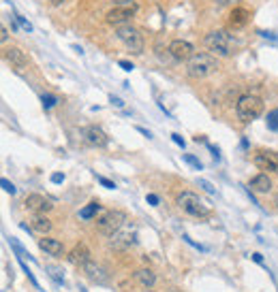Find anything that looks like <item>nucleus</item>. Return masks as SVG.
<instances>
[{
	"instance_id": "obj_1",
	"label": "nucleus",
	"mask_w": 278,
	"mask_h": 292,
	"mask_svg": "<svg viewBox=\"0 0 278 292\" xmlns=\"http://www.w3.org/2000/svg\"><path fill=\"white\" fill-rule=\"evenodd\" d=\"M216 68H218V62L210 53H195V56L186 62V73H189V77H192V79L208 77V75L216 73Z\"/></svg>"
},
{
	"instance_id": "obj_2",
	"label": "nucleus",
	"mask_w": 278,
	"mask_h": 292,
	"mask_svg": "<svg viewBox=\"0 0 278 292\" xmlns=\"http://www.w3.org/2000/svg\"><path fill=\"white\" fill-rule=\"evenodd\" d=\"M235 113L244 124L257 120V117L263 113V100L255 94H244L240 96L238 102H235Z\"/></svg>"
},
{
	"instance_id": "obj_3",
	"label": "nucleus",
	"mask_w": 278,
	"mask_h": 292,
	"mask_svg": "<svg viewBox=\"0 0 278 292\" xmlns=\"http://www.w3.org/2000/svg\"><path fill=\"white\" fill-rule=\"evenodd\" d=\"M178 207L192 218H208L210 215V205L197 196L195 192H182L178 196Z\"/></svg>"
},
{
	"instance_id": "obj_4",
	"label": "nucleus",
	"mask_w": 278,
	"mask_h": 292,
	"mask_svg": "<svg viewBox=\"0 0 278 292\" xmlns=\"http://www.w3.org/2000/svg\"><path fill=\"white\" fill-rule=\"evenodd\" d=\"M203 43H206V47L214 53V56L229 58L231 51H233V41L225 30H214V32H210V34H206Z\"/></svg>"
},
{
	"instance_id": "obj_5",
	"label": "nucleus",
	"mask_w": 278,
	"mask_h": 292,
	"mask_svg": "<svg viewBox=\"0 0 278 292\" xmlns=\"http://www.w3.org/2000/svg\"><path fill=\"white\" fill-rule=\"evenodd\" d=\"M126 222V213L120 211V209H107V211H101V215L96 218V228L103 235H114L116 230H120Z\"/></svg>"
},
{
	"instance_id": "obj_6",
	"label": "nucleus",
	"mask_w": 278,
	"mask_h": 292,
	"mask_svg": "<svg viewBox=\"0 0 278 292\" xmlns=\"http://www.w3.org/2000/svg\"><path fill=\"white\" fill-rule=\"evenodd\" d=\"M116 36H118V41H120V43H124V47L133 53V56H139V53H143V36L139 34V30L133 28L131 24L118 26Z\"/></svg>"
},
{
	"instance_id": "obj_7",
	"label": "nucleus",
	"mask_w": 278,
	"mask_h": 292,
	"mask_svg": "<svg viewBox=\"0 0 278 292\" xmlns=\"http://www.w3.org/2000/svg\"><path fill=\"white\" fill-rule=\"evenodd\" d=\"M253 162H255L257 169L267 171V173H276V175H278V151L259 149V151H257V154L253 156Z\"/></svg>"
},
{
	"instance_id": "obj_8",
	"label": "nucleus",
	"mask_w": 278,
	"mask_h": 292,
	"mask_svg": "<svg viewBox=\"0 0 278 292\" xmlns=\"http://www.w3.org/2000/svg\"><path fill=\"white\" fill-rule=\"evenodd\" d=\"M135 241L137 232L133 228H124V226L116 230L114 235H109V247H114V250H128L131 245H135Z\"/></svg>"
},
{
	"instance_id": "obj_9",
	"label": "nucleus",
	"mask_w": 278,
	"mask_h": 292,
	"mask_svg": "<svg viewBox=\"0 0 278 292\" xmlns=\"http://www.w3.org/2000/svg\"><path fill=\"white\" fill-rule=\"evenodd\" d=\"M169 53L174 60L178 62H189L192 56H195V47L191 45L189 41H182V39H175L169 43Z\"/></svg>"
},
{
	"instance_id": "obj_10",
	"label": "nucleus",
	"mask_w": 278,
	"mask_h": 292,
	"mask_svg": "<svg viewBox=\"0 0 278 292\" xmlns=\"http://www.w3.org/2000/svg\"><path fill=\"white\" fill-rule=\"evenodd\" d=\"M135 15V7H116L111 9L109 13L105 15L107 24H114V26H124L131 21V17Z\"/></svg>"
},
{
	"instance_id": "obj_11",
	"label": "nucleus",
	"mask_w": 278,
	"mask_h": 292,
	"mask_svg": "<svg viewBox=\"0 0 278 292\" xmlns=\"http://www.w3.org/2000/svg\"><path fill=\"white\" fill-rule=\"evenodd\" d=\"M26 209L32 213H47V211H52L53 209V205L50 198H45V196H41V194H30V196H26Z\"/></svg>"
},
{
	"instance_id": "obj_12",
	"label": "nucleus",
	"mask_w": 278,
	"mask_h": 292,
	"mask_svg": "<svg viewBox=\"0 0 278 292\" xmlns=\"http://www.w3.org/2000/svg\"><path fill=\"white\" fill-rule=\"evenodd\" d=\"M82 269H84V275L90 279V282L101 284V286L109 282V273H107L105 269L101 267V264H96V262H92V260H90V262H86Z\"/></svg>"
},
{
	"instance_id": "obj_13",
	"label": "nucleus",
	"mask_w": 278,
	"mask_h": 292,
	"mask_svg": "<svg viewBox=\"0 0 278 292\" xmlns=\"http://www.w3.org/2000/svg\"><path fill=\"white\" fill-rule=\"evenodd\" d=\"M84 139L90 145H94V147H105V145L109 143V139H107V134L103 132V128H99V126H88V128H86Z\"/></svg>"
},
{
	"instance_id": "obj_14",
	"label": "nucleus",
	"mask_w": 278,
	"mask_h": 292,
	"mask_svg": "<svg viewBox=\"0 0 278 292\" xmlns=\"http://www.w3.org/2000/svg\"><path fill=\"white\" fill-rule=\"evenodd\" d=\"M69 262L75 264V267H84L86 262H90V250L84 245V243L75 245L73 250L69 252Z\"/></svg>"
},
{
	"instance_id": "obj_15",
	"label": "nucleus",
	"mask_w": 278,
	"mask_h": 292,
	"mask_svg": "<svg viewBox=\"0 0 278 292\" xmlns=\"http://www.w3.org/2000/svg\"><path fill=\"white\" fill-rule=\"evenodd\" d=\"M4 60L11 62V66H17V68H24L26 64H28L26 53L17 49V47H7V49H4Z\"/></svg>"
},
{
	"instance_id": "obj_16",
	"label": "nucleus",
	"mask_w": 278,
	"mask_h": 292,
	"mask_svg": "<svg viewBox=\"0 0 278 292\" xmlns=\"http://www.w3.org/2000/svg\"><path fill=\"white\" fill-rule=\"evenodd\" d=\"M248 188L255 192H259V194H267L272 190V179L267 177V173H259V175H255L253 179H250Z\"/></svg>"
},
{
	"instance_id": "obj_17",
	"label": "nucleus",
	"mask_w": 278,
	"mask_h": 292,
	"mask_svg": "<svg viewBox=\"0 0 278 292\" xmlns=\"http://www.w3.org/2000/svg\"><path fill=\"white\" fill-rule=\"evenodd\" d=\"M248 19H250V13L244 7H235L231 13H229V26H231V28H242V26L248 24Z\"/></svg>"
},
{
	"instance_id": "obj_18",
	"label": "nucleus",
	"mask_w": 278,
	"mask_h": 292,
	"mask_svg": "<svg viewBox=\"0 0 278 292\" xmlns=\"http://www.w3.org/2000/svg\"><path fill=\"white\" fill-rule=\"evenodd\" d=\"M39 247L43 252H47L50 256H62L64 254V245L58 239H52V237H45V239L39 241Z\"/></svg>"
},
{
	"instance_id": "obj_19",
	"label": "nucleus",
	"mask_w": 278,
	"mask_h": 292,
	"mask_svg": "<svg viewBox=\"0 0 278 292\" xmlns=\"http://www.w3.org/2000/svg\"><path fill=\"white\" fill-rule=\"evenodd\" d=\"M30 226L36 232H43V235H45V232L52 230V220H47L43 213H35V215H32V220H30Z\"/></svg>"
},
{
	"instance_id": "obj_20",
	"label": "nucleus",
	"mask_w": 278,
	"mask_h": 292,
	"mask_svg": "<svg viewBox=\"0 0 278 292\" xmlns=\"http://www.w3.org/2000/svg\"><path fill=\"white\" fill-rule=\"evenodd\" d=\"M135 279L143 288H152V286L156 284V275H154V271H150V269H139V271H135Z\"/></svg>"
},
{
	"instance_id": "obj_21",
	"label": "nucleus",
	"mask_w": 278,
	"mask_h": 292,
	"mask_svg": "<svg viewBox=\"0 0 278 292\" xmlns=\"http://www.w3.org/2000/svg\"><path fill=\"white\" fill-rule=\"evenodd\" d=\"M99 211H101V205L96 203V201H92V203L88 205V207H84L82 211H79V218H84V220H92Z\"/></svg>"
},
{
	"instance_id": "obj_22",
	"label": "nucleus",
	"mask_w": 278,
	"mask_h": 292,
	"mask_svg": "<svg viewBox=\"0 0 278 292\" xmlns=\"http://www.w3.org/2000/svg\"><path fill=\"white\" fill-rule=\"evenodd\" d=\"M267 128L278 132V109L272 111V113H267Z\"/></svg>"
},
{
	"instance_id": "obj_23",
	"label": "nucleus",
	"mask_w": 278,
	"mask_h": 292,
	"mask_svg": "<svg viewBox=\"0 0 278 292\" xmlns=\"http://www.w3.org/2000/svg\"><path fill=\"white\" fill-rule=\"evenodd\" d=\"M47 271H52L50 275H52L53 279H56L58 284H64V275H62V271H60L58 267H47Z\"/></svg>"
},
{
	"instance_id": "obj_24",
	"label": "nucleus",
	"mask_w": 278,
	"mask_h": 292,
	"mask_svg": "<svg viewBox=\"0 0 278 292\" xmlns=\"http://www.w3.org/2000/svg\"><path fill=\"white\" fill-rule=\"evenodd\" d=\"M41 100H43V107H47V109L56 105V98H53L52 94H43V96H41Z\"/></svg>"
},
{
	"instance_id": "obj_25",
	"label": "nucleus",
	"mask_w": 278,
	"mask_h": 292,
	"mask_svg": "<svg viewBox=\"0 0 278 292\" xmlns=\"http://www.w3.org/2000/svg\"><path fill=\"white\" fill-rule=\"evenodd\" d=\"M184 160H186V162H189V164H192V166H195V169H197V171H201V162H199V160H197V158H192V156H191V154H184Z\"/></svg>"
},
{
	"instance_id": "obj_26",
	"label": "nucleus",
	"mask_w": 278,
	"mask_h": 292,
	"mask_svg": "<svg viewBox=\"0 0 278 292\" xmlns=\"http://www.w3.org/2000/svg\"><path fill=\"white\" fill-rule=\"evenodd\" d=\"M111 2H114L116 7H133V2H135V0H111Z\"/></svg>"
},
{
	"instance_id": "obj_27",
	"label": "nucleus",
	"mask_w": 278,
	"mask_h": 292,
	"mask_svg": "<svg viewBox=\"0 0 278 292\" xmlns=\"http://www.w3.org/2000/svg\"><path fill=\"white\" fill-rule=\"evenodd\" d=\"M99 183H101V186H105V188H109V190H114V188H116V183L105 179V177H99Z\"/></svg>"
},
{
	"instance_id": "obj_28",
	"label": "nucleus",
	"mask_w": 278,
	"mask_h": 292,
	"mask_svg": "<svg viewBox=\"0 0 278 292\" xmlns=\"http://www.w3.org/2000/svg\"><path fill=\"white\" fill-rule=\"evenodd\" d=\"M2 188H4V190H7L9 194H15V186H13V183H11L9 179H2Z\"/></svg>"
},
{
	"instance_id": "obj_29",
	"label": "nucleus",
	"mask_w": 278,
	"mask_h": 292,
	"mask_svg": "<svg viewBox=\"0 0 278 292\" xmlns=\"http://www.w3.org/2000/svg\"><path fill=\"white\" fill-rule=\"evenodd\" d=\"M199 186H203V188H206V190L210 192V194H214V192H216V190H214V188H212V183H210V181H206V179H199Z\"/></svg>"
},
{
	"instance_id": "obj_30",
	"label": "nucleus",
	"mask_w": 278,
	"mask_h": 292,
	"mask_svg": "<svg viewBox=\"0 0 278 292\" xmlns=\"http://www.w3.org/2000/svg\"><path fill=\"white\" fill-rule=\"evenodd\" d=\"M7 39H9V30H7V26H2V30H0V41L7 43Z\"/></svg>"
},
{
	"instance_id": "obj_31",
	"label": "nucleus",
	"mask_w": 278,
	"mask_h": 292,
	"mask_svg": "<svg viewBox=\"0 0 278 292\" xmlns=\"http://www.w3.org/2000/svg\"><path fill=\"white\" fill-rule=\"evenodd\" d=\"M146 201H148L150 205H158V196H156V194H148Z\"/></svg>"
},
{
	"instance_id": "obj_32",
	"label": "nucleus",
	"mask_w": 278,
	"mask_h": 292,
	"mask_svg": "<svg viewBox=\"0 0 278 292\" xmlns=\"http://www.w3.org/2000/svg\"><path fill=\"white\" fill-rule=\"evenodd\" d=\"M52 181H53V183H62V181H64V175H60V173H53V175H52Z\"/></svg>"
},
{
	"instance_id": "obj_33",
	"label": "nucleus",
	"mask_w": 278,
	"mask_h": 292,
	"mask_svg": "<svg viewBox=\"0 0 278 292\" xmlns=\"http://www.w3.org/2000/svg\"><path fill=\"white\" fill-rule=\"evenodd\" d=\"M17 21H19V24H21V28H24L26 32H30V30H32V26L28 24V21H24V19H21V17H17Z\"/></svg>"
},
{
	"instance_id": "obj_34",
	"label": "nucleus",
	"mask_w": 278,
	"mask_h": 292,
	"mask_svg": "<svg viewBox=\"0 0 278 292\" xmlns=\"http://www.w3.org/2000/svg\"><path fill=\"white\" fill-rule=\"evenodd\" d=\"M171 139H174V143H178V145H182V147H184V139H182L180 134H171Z\"/></svg>"
},
{
	"instance_id": "obj_35",
	"label": "nucleus",
	"mask_w": 278,
	"mask_h": 292,
	"mask_svg": "<svg viewBox=\"0 0 278 292\" xmlns=\"http://www.w3.org/2000/svg\"><path fill=\"white\" fill-rule=\"evenodd\" d=\"M214 2H216L218 7H227V4H233L235 0H214Z\"/></svg>"
},
{
	"instance_id": "obj_36",
	"label": "nucleus",
	"mask_w": 278,
	"mask_h": 292,
	"mask_svg": "<svg viewBox=\"0 0 278 292\" xmlns=\"http://www.w3.org/2000/svg\"><path fill=\"white\" fill-rule=\"evenodd\" d=\"M120 66L124 68V71H133V64H131V62H126V60H120Z\"/></svg>"
},
{
	"instance_id": "obj_37",
	"label": "nucleus",
	"mask_w": 278,
	"mask_h": 292,
	"mask_svg": "<svg viewBox=\"0 0 278 292\" xmlns=\"http://www.w3.org/2000/svg\"><path fill=\"white\" fill-rule=\"evenodd\" d=\"M253 260L255 262H263V258H261V254H253Z\"/></svg>"
},
{
	"instance_id": "obj_38",
	"label": "nucleus",
	"mask_w": 278,
	"mask_h": 292,
	"mask_svg": "<svg viewBox=\"0 0 278 292\" xmlns=\"http://www.w3.org/2000/svg\"><path fill=\"white\" fill-rule=\"evenodd\" d=\"M137 130H139V132H141V134H146V137H148V139H150V137H152V134H150V132L146 130V128H137Z\"/></svg>"
},
{
	"instance_id": "obj_39",
	"label": "nucleus",
	"mask_w": 278,
	"mask_h": 292,
	"mask_svg": "<svg viewBox=\"0 0 278 292\" xmlns=\"http://www.w3.org/2000/svg\"><path fill=\"white\" fill-rule=\"evenodd\" d=\"M50 2H52V4H53V7H60V4H62V2H64V0H50Z\"/></svg>"
},
{
	"instance_id": "obj_40",
	"label": "nucleus",
	"mask_w": 278,
	"mask_h": 292,
	"mask_svg": "<svg viewBox=\"0 0 278 292\" xmlns=\"http://www.w3.org/2000/svg\"><path fill=\"white\" fill-rule=\"evenodd\" d=\"M111 102H114V105H118V107H122V100H120V98H114V96H111Z\"/></svg>"
},
{
	"instance_id": "obj_41",
	"label": "nucleus",
	"mask_w": 278,
	"mask_h": 292,
	"mask_svg": "<svg viewBox=\"0 0 278 292\" xmlns=\"http://www.w3.org/2000/svg\"><path fill=\"white\" fill-rule=\"evenodd\" d=\"M274 205H276V207H278V194H276V196H274Z\"/></svg>"
},
{
	"instance_id": "obj_42",
	"label": "nucleus",
	"mask_w": 278,
	"mask_h": 292,
	"mask_svg": "<svg viewBox=\"0 0 278 292\" xmlns=\"http://www.w3.org/2000/svg\"><path fill=\"white\" fill-rule=\"evenodd\" d=\"M143 292H154V290H150V288H146V290H143Z\"/></svg>"
}]
</instances>
